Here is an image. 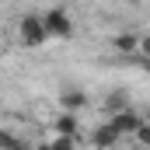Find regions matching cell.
Wrapping results in <instances>:
<instances>
[{"mask_svg":"<svg viewBox=\"0 0 150 150\" xmlns=\"http://www.w3.org/2000/svg\"><path fill=\"white\" fill-rule=\"evenodd\" d=\"M18 38H21V45H28V49H38L49 32H45V21L38 18V14H25L21 21H18Z\"/></svg>","mask_w":150,"mask_h":150,"instance_id":"6da1fadb","label":"cell"},{"mask_svg":"<svg viewBox=\"0 0 150 150\" xmlns=\"http://www.w3.org/2000/svg\"><path fill=\"white\" fill-rule=\"evenodd\" d=\"M140 122H143V119H140L136 112H129V108H126V112L108 115V126H112L119 136H129V133H136V129H140Z\"/></svg>","mask_w":150,"mask_h":150,"instance_id":"3957f363","label":"cell"},{"mask_svg":"<svg viewBox=\"0 0 150 150\" xmlns=\"http://www.w3.org/2000/svg\"><path fill=\"white\" fill-rule=\"evenodd\" d=\"M84 105H87L84 91H77V87H63V91H59V108H63V112H74L77 115Z\"/></svg>","mask_w":150,"mask_h":150,"instance_id":"5b68a950","label":"cell"},{"mask_svg":"<svg viewBox=\"0 0 150 150\" xmlns=\"http://www.w3.org/2000/svg\"><path fill=\"white\" fill-rule=\"evenodd\" d=\"M52 126H56V136H77V115L74 112H59Z\"/></svg>","mask_w":150,"mask_h":150,"instance_id":"52a82bcc","label":"cell"},{"mask_svg":"<svg viewBox=\"0 0 150 150\" xmlns=\"http://www.w3.org/2000/svg\"><path fill=\"white\" fill-rule=\"evenodd\" d=\"M42 21H45L49 38H74V21H70V14H67L63 7L45 11V14H42Z\"/></svg>","mask_w":150,"mask_h":150,"instance_id":"7a4b0ae2","label":"cell"},{"mask_svg":"<svg viewBox=\"0 0 150 150\" xmlns=\"http://www.w3.org/2000/svg\"><path fill=\"white\" fill-rule=\"evenodd\" d=\"M136 150H147V147H136Z\"/></svg>","mask_w":150,"mask_h":150,"instance_id":"2e32d148","label":"cell"},{"mask_svg":"<svg viewBox=\"0 0 150 150\" xmlns=\"http://www.w3.org/2000/svg\"><path fill=\"white\" fill-rule=\"evenodd\" d=\"M126 4H140V0H126Z\"/></svg>","mask_w":150,"mask_h":150,"instance_id":"9a60e30c","label":"cell"},{"mask_svg":"<svg viewBox=\"0 0 150 150\" xmlns=\"http://www.w3.org/2000/svg\"><path fill=\"white\" fill-rule=\"evenodd\" d=\"M0 150H32L18 133H11V129H0Z\"/></svg>","mask_w":150,"mask_h":150,"instance_id":"ba28073f","label":"cell"},{"mask_svg":"<svg viewBox=\"0 0 150 150\" xmlns=\"http://www.w3.org/2000/svg\"><path fill=\"white\" fill-rule=\"evenodd\" d=\"M52 150H77V140L74 136H56L52 140Z\"/></svg>","mask_w":150,"mask_h":150,"instance_id":"8fae6325","label":"cell"},{"mask_svg":"<svg viewBox=\"0 0 150 150\" xmlns=\"http://www.w3.org/2000/svg\"><path fill=\"white\" fill-rule=\"evenodd\" d=\"M133 136H136V143H140V147L150 150V122H140V129H136Z\"/></svg>","mask_w":150,"mask_h":150,"instance_id":"30bf717a","label":"cell"},{"mask_svg":"<svg viewBox=\"0 0 150 150\" xmlns=\"http://www.w3.org/2000/svg\"><path fill=\"white\" fill-rule=\"evenodd\" d=\"M35 150H52V143H38V147Z\"/></svg>","mask_w":150,"mask_h":150,"instance_id":"5bb4252c","label":"cell"},{"mask_svg":"<svg viewBox=\"0 0 150 150\" xmlns=\"http://www.w3.org/2000/svg\"><path fill=\"white\" fill-rule=\"evenodd\" d=\"M105 108H108V115H115V112H126V108H129V101H126V94H122V91H112V94L105 98Z\"/></svg>","mask_w":150,"mask_h":150,"instance_id":"9c48e42d","label":"cell"},{"mask_svg":"<svg viewBox=\"0 0 150 150\" xmlns=\"http://www.w3.org/2000/svg\"><path fill=\"white\" fill-rule=\"evenodd\" d=\"M140 52L150 59V35H140Z\"/></svg>","mask_w":150,"mask_h":150,"instance_id":"7c38bea8","label":"cell"},{"mask_svg":"<svg viewBox=\"0 0 150 150\" xmlns=\"http://www.w3.org/2000/svg\"><path fill=\"white\" fill-rule=\"evenodd\" d=\"M119 133H115L108 122H101V126H94V133H91V147L94 150H112V147H119Z\"/></svg>","mask_w":150,"mask_h":150,"instance_id":"277c9868","label":"cell"},{"mask_svg":"<svg viewBox=\"0 0 150 150\" xmlns=\"http://www.w3.org/2000/svg\"><path fill=\"white\" fill-rule=\"evenodd\" d=\"M140 67H143V70H147V74H150V59H147V56H143V63H140Z\"/></svg>","mask_w":150,"mask_h":150,"instance_id":"4fadbf2b","label":"cell"},{"mask_svg":"<svg viewBox=\"0 0 150 150\" xmlns=\"http://www.w3.org/2000/svg\"><path fill=\"white\" fill-rule=\"evenodd\" d=\"M112 49L122 52V56H129V52L140 49V35H136V32H119V35L112 38Z\"/></svg>","mask_w":150,"mask_h":150,"instance_id":"8992f818","label":"cell"}]
</instances>
